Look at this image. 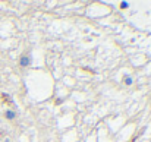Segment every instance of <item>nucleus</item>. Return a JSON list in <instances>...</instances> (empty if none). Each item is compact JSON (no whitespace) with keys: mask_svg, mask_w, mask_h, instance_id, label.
I'll list each match as a JSON object with an SVG mask.
<instances>
[{"mask_svg":"<svg viewBox=\"0 0 151 142\" xmlns=\"http://www.w3.org/2000/svg\"><path fill=\"white\" fill-rule=\"evenodd\" d=\"M18 65H19V67H28V66H31V57H29L27 53H24V54L19 57Z\"/></svg>","mask_w":151,"mask_h":142,"instance_id":"1","label":"nucleus"},{"mask_svg":"<svg viewBox=\"0 0 151 142\" xmlns=\"http://www.w3.org/2000/svg\"><path fill=\"white\" fill-rule=\"evenodd\" d=\"M3 116H4V119H6V120L12 122V120H15V119H16V111H15V110H12V108H7V110L3 113Z\"/></svg>","mask_w":151,"mask_h":142,"instance_id":"2","label":"nucleus"},{"mask_svg":"<svg viewBox=\"0 0 151 142\" xmlns=\"http://www.w3.org/2000/svg\"><path fill=\"white\" fill-rule=\"evenodd\" d=\"M122 82H123V85H126V87H131V85L134 84V79H132V76H129V75H125V76H123V79H122Z\"/></svg>","mask_w":151,"mask_h":142,"instance_id":"3","label":"nucleus"},{"mask_svg":"<svg viewBox=\"0 0 151 142\" xmlns=\"http://www.w3.org/2000/svg\"><path fill=\"white\" fill-rule=\"evenodd\" d=\"M1 98L4 100V101H3L4 104H7V105H12V104H13V101H12V98H10L9 95H6V94H1Z\"/></svg>","mask_w":151,"mask_h":142,"instance_id":"4","label":"nucleus"},{"mask_svg":"<svg viewBox=\"0 0 151 142\" xmlns=\"http://www.w3.org/2000/svg\"><path fill=\"white\" fill-rule=\"evenodd\" d=\"M119 6H120V9H123V10H126V9L129 7V3H128V1H122V3L119 4Z\"/></svg>","mask_w":151,"mask_h":142,"instance_id":"5","label":"nucleus"},{"mask_svg":"<svg viewBox=\"0 0 151 142\" xmlns=\"http://www.w3.org/2000/svg\"><path fill=\"white\" fill-rule=\"evenodd\" d=\"M150 104H151V97H150Z\"/></svg>","mask_w":151,"mask_h":142,"instance_id":"6","label":"nucleus"}]
</instances>
